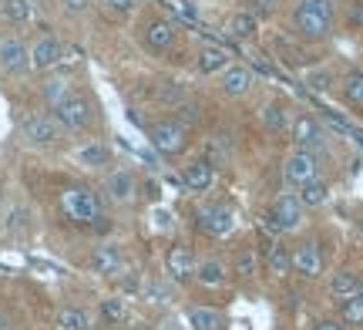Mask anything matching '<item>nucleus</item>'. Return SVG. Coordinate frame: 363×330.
<instances>
[{
    "label": "nucleus",
    "instance_id": "1",
    "mask_svg": "<svg viewBox=\"0 0 363 330\" xmlns=\"http://www.w3.org/2000/svg\"><path fill=\"white\" fill-rule=\"evenodd\" d=\"M293 21H296V31L303 38H330L333 34V0H296Z\"/></svg>",
    "mask_w": 363,
    "mask_h": 330
},
{
    "label": "nucleus",
    "instance_id": "2",
    "mask_svg": "<svg viewBox=\"0 0 363 330\" xmlns=\"http://www.w3.org/2000/svg\"><path fill=\"white\" fill-rule=\"evenodd\" d=\"M61 209L67 212V219L88 226L94 219H101V199L94 196L88 185H67L61 192Z\"/></svg>",
    "mask_w": 363,
    "mask_h": 330
},
{
    "label": "nucleus",
    "instance_id": "3",
    "mask_svg": "<svg viewBox=\"0 0 363 330\" xmlns=\"http://www.w3.org/2000/svg\"><path fill=\"white\" fill-rule=\"evenodd\" d=\"M303 209H306V206H303L299 196H293V192L276 196L269 212H266V229H272V233H293V229L303 226Z\"/></svg>",
    "mask_w": 363,
    "mask_h": 330
},
{
    "label": "nucleus",
    "instance_id": "4",
    "mask_svg": "<svg viewBox=\"0 0 363 330\" xmlns=\"http://www.w3.org/2000/svg\"><path fill=\"white\" fill-rule=\"evenodd\" d=\"M148 138H152V145H155L162 155H179V152H185V145H189V128H185L179 119H158V121H152Z\"/></svg>",
    "mask_w": 363,
    "mask_h": 330
},
{
    "label": "nucleus",
    "instance_id": "5",
    "mask_svg": "<svg viewBox=\"0 0 363 330\" xmlns=\"http://www.w3.org/2000/svg\"><path fill=\"white\" fill-rule=\"evenodd\" d=\"M91 101L84 98V94H67L61 105H54V119H57V125L61 128H67V132H81V128H88L91 125Z\"/></svg>",
    "mask_w": 363,
    "mask_h": 330
},
{
    "label": "nucleus",
    "instance_id": "6",
    "mask_svg": "<svg viewBox=\"0 0 363 330\" xmlns=\"http://www.w3.org/2000/svg\"><path fill=\"white\" fill-rule=\"evenodd\" d=\"M21 135H24L30 145H54V142L61 138V125H57V119L48 115V111H30V115H24V121H21Z\"/></svg>",
    "mask_w": 363,
    "mask_h": 330
},
{
    "label": "nucleus",
    "instance_id": "7",
    "mask_svg": "<svg viewBox=\"0 0 363 330\" xmlns=\"http://www.w3.org/2000/svg\"><path fill=\"white\" fill-rule=\"evenodd\" d=\"M283 175H286V182H293V185H306L313 179H320V155L306 152V148H296L293 155H286Z\"/></svg>",
    "mask_w": 363,
    "mask_h": 330
},
{
    "label": "nucleus",
    "instance_id": "8",
    "mask_svg": "<svg viewBox=\"0 0 363 330\" xmlns=\"http://www.w3.org/2000/svg\"><path fill=\"white\" fill-rule=\"evenodd\" d=\"M199 229L206 233V236H229L235 229V212L229 209V206H222V202H208V206H202L199 209Z\"/></svg>",
    "mask_w": 363,
    "mask_h": 330
},
{
    "label": "nucleus",
    "instance_id": "9",
    "mask_svg": "<svg viewBox=\"0 0 363 330\" xmlns=\"http://www.w3.org/2000/svg\"><path fill=\"white\" fill-rule=\"evenodd\" d=\"M289 135H293L296 148H306V152H320V148L326 145L323 125L313 119V115H299V119H293V125H289Z\"/></svg>",
    "mask_w": 363,
    "mask_h": 330
},
{
    "label": "nucleus",
    "instance_id": "10",
    "mask_svg": "<svg viewBox=\"0 0 363 330\" xmlns=\"http://www.w3.org/2000/svg\"><path fill=\"white\" fill-rule=\"evenodd\" d=\"M0 67H4V75H24L30 67V48L21 38H4L0 40Z\"/></svg>",
    "mask_w": 363,
    "mask_h": 330
},
{
    "label": "nucleus",
    "instance_id": "11",
    "mask_svg": "<svg viewBox=\"0 0 363 330\" xmlns=\"http://www.w3.org/2000/svg\"><path fill=\"white\" fill-rule=\"evenodd\" d=\"M172 40H175V27H172V21H165V17H148V21H145L142 44H145V48H148L152 54L169 51Z\"/></svg>",
    "mask_w": 363,
    "mask_h": 330
},
{
    "label": "nucleus",
    "instance_id": "12",
    "mask_svg": "<svg viewBox=\"0 0 363 330\" xmlns=\"http://www.w3.org/2000/svg\"><path fill=\"white\" fill-rule=\"evenodd\" d=\"M293 270L306 280L320 277V270H323V253L316 246V239H303L296 250H293Z\"/></svg>",
    "mask_w": 363,
    "mask_h": 330
},
{
    "label": "nucleus",
    "instance_id": "13",
    "mask_svg": "<svg viewBox=\"0 0 363 330\" xmlns=\"http://www.w3.org/2000/svg\"><path fill=\"white\" fill-rule=\"evenodd\" d=\"M121 266H125V253H121V246H115V243H101L98 250L91 253V270H94L98 277H115Z\"/></svg>",
    "mask_w": 363,
    "mask_h": 330
},
{
    "label": "nucleus",
    "instance_id": "14",
    "mask_svg": "<svg viewBox=\"0 0 363 330\" xmlns=\"http://www.w3.org/2000/svg\"><path fill=\"white\" fill-rule=\"evenodd\" d=\"M182 182H185V189H192V192H208L212 182H216V165L208 159L189 162L185 172H182Z\"/></svg>",
    "mask_w": 363,
    "mask_h": 330
},
{
    "label": "nucleus",
    "instance_id": "15",
    "mask_svg": "<svg viewBox=\"0 0 363 330\" xmlns=\"http://www.w3.org/2000/svg\"><path fill=\"white\" fill-rule=\"evenodd\" d=\"M65 57V48L57 38H40L34 48H30V67L34 71H51L57 61Z\"/></svg>",
    "mask_w": 363,
    "mask_h": 330
},
{
    "label": "nucleus",
    "instance_id": "16",
    "mask_svg": "<svg viewBox=\"0 0 363 330\" xmlns=\"http://www.w3.org/2000/svg\"><path fill=\"white\" fill-rule=\"evenodd\" d=\"M165 270H169L172 280L185 283L189 277H195V256L189 246H172L169 256H165Z\"/></svg>",
    "mask_w": 363,
    "mask_h": 330
},
{
    "label": "nucleus",
    "instance_id": "17",
    "mask_svg": "<svg viewBox=\"0 0 363 330\" xmlns=\"http://www.w3.org/2000/svg\"><path fill=\"white\" fill-rule=\"evenodd\" d=\"M252 88V71L246 65H229L222 71V94L229 98H242Z\"/></svg>",
    "mask_w": 363,
    "mask_h": 330
},
{
    "label": "nucleus",
    "instance_id": "18",
    "mask_svg": "<svg viewBox=\"0 0 363 330\" xmlns=\"http://www.w3.org/2000/svg\"><path fill=\"white\" fill-rule=\"evenodd\" d=\"M104 192L111 202H131L135 199V175L128 169H115L104 182Z\"/></svg>",
    "mask_w": 363,
    "mask_h": 330
},
{
    "label": "nucleus",
    "instance_id": "19",
    "mask_svg": "<svg viewBox=\"0 0 363 330\" xmlns=\"http://www.w3.org/2000/svg\"><path fill=\"white\" fill-rule=\"evenodd\" d=\"M199 71L202 75H216V71H225L229 67V54H225V48H219V44H206L202 51H199Z\"/></svg>",
    "mask_w": 363,
    "mask_h": 330
},
{
    "label": "nucleus",
    "instance_id": "20",
    "mask_svg": "<svg viewBox=\"0 0 363 330\" xmlns=\"http://www.w3.org/2000/svg\"><path fill=\"white\" fill-rule=\"evenodd\" d=\"M225 31L233 34L235 40H249V38H256V31H259V21L252 17L249 11H235L229 21H225Z\"/></svg>",
    "mask_w": 363,
    "mask_h": 330
},
{
    "label": "nucleus",
    "instance_id": "21",
    "mask_svg": "<svg viewBox=\"0 0 363 330\" xmlns=\"http://www.w3.org/2000/svg\"><path fill=\"white\" fill-rule=\"evenodd\" d=\"M262 125H266V132L272 135H283L293 121H289V108L283 101H269V105L262 108Z\"/></svg>",
    "mask_w": 363,
    "mask_h": 330
},
{
    "label": "nucleus",
    "instance_id": "22",
    "mask_svg": "<svg viewBox=\"0 0 363 330\" xmlns=\"http://www.w3.org/2000/svg\"><path fill=\"white\" fill-rule=\"evenodd\" d=\"M357 290H360V277H357L353 270H337V273L330 277V293H333V297H340V300H350V297H357Z\"/></svg>",
    "mask_w": 363,
    "mask_h": 330
},
{
    "label": "nucleus",
    "instance_id": "23",
    "mask_svg": "<svg viewBox=\"0 0 363 330\" xmlns=\"http://www.w3.org/2000/svg\"><path fill=\"white\" fill-rule=\"evenodd\" d=\"M189 327L192 330H222L225 327V317L212 307H192L189 310Z\"/></svg>",
    "mask_w": 363,
    "mask_h": 330
},
{
    "label": "nucleus",
    "instance_id": "24",
    "mask_svg": "<svg viewBox=\"0 0 363 330\" xmlns=\"http://www.w3.org/2000/svg\"><path fill=\"white\" fill-rule=\"evenodd\" d=\"M195 280H199L202 287H222V283H225V263H219V260L195 263Z\"/></svg>",
    "mask_w": 363,
    "mask_h": 330
},
{
    "label": "nucleus",
    "instance_id": "25",
    "mask_svg": "<svg viewBox=\"0 0 363 330\" xmlns=\"http://www.w3.org/2000/svg\"><path fill=\"white\" fill-rule=\"evenodd\" d=\"M78 162L88 165V169H104L111 162V148L101 145V142H91V145H81L78 148Z\"/></svg>",
    "mask_w": 363,
    "mask_h": 330
},
{
    "label": "nucleus",
    "instance_id": "26",
    "mask_svg": "<svg viewBox=\"0 0 363 330\" xmlns=\"http://www.w3.org/2000/svg\"><path fill=\"white\" fill-rule=\"evenodd\" d=\"M54 324H57V330H88L91 317L88 310H81V307H65V310H57Z\"/></svg>",
    "mask_w": 363,
    "mask_h": 330
},
{
    "label": "nucleus",
    "instance_id": "27",
    "mask_svg": "<svg viewBox=\"0 0 363 330\" xmlns=\"http://www.w3.org/2000/svg\"><path fill=\"white\" fill-rule=\"evenodd\" d=\"M289 270H293V250H289L286 243L269 246V273L272 277H286Z\"/></svg>",
    "mask_w": 363,
    "mask_h": 330
},
{
    "label": "nucleus",
    "instance_id": "28",
    "mask_svg": "<svg viewBox=\"0 0 363 330\" xmlns=\"http://www.w3.org/2000/svg\"><path fill=\"white\" fill-rule=\"evenodd\" d=\"M326 199H330V185L323 182V179H313V182H306V185H299V202L303 206H323Z\"/></svg>",
    "mask_w": 363,
    "mask_h": 330
},
{
    "label": "nucleus",
    "instance_id": "29",
    "mask_svg": "<svg viewBox=\"0 0 363 330\" xmlns=\"http://www.w3.org/2000/svg\"><path fill=\"white\" fill-rule=\"evenodd\" d=\"M340 324H343V327H363V300L360 297L343 300V307H340Z\"/></svg>",
    "mask_w": 363,
    "mask_h": 330
},
{
    "label": "nucleus",
    "instance_id": "30",
    "mask_svg": "<svg viewBox=\"0 0 363 330\" xmlns=\"http://www.w3.org/2000/svg\"><path fill=\"white\" fill-rule=\"evenodd\" d=\"M4 13H7V21H13V24H27L34 17V4L30 0H4Z\"/></svg>",
    "mask_w": 363,
    "mask_h": 330
},
{
    "label": "nucleus",
    "instance_id": "31",
    "mask_svg": "<svg viewBox=\"0 0 363 330\" xmlns=\"http://www.w3.org/2000/svg\"><path fill=\"white\" fill-rule=\"evenodd\" d=\"M40 92H44V98H48V101H51V108H54V105H61L67 94H71V84H67V78H48Z\"/></svg>",
    "mask_w": 363,
    "mask_h": 330
},
{
    "label": "nucleus",
    "instance_id": "32",
    "mask_svg": "<svg viewBox=\"0 0 363 330\" xmlns=\"http://www.w3.org/2000/svg\"><path fill=\"white\" fill-rule=\"evenodd\" d=\"M145 300H148V304H158V307L172 304V283H162V280L145 283Z\"/></svg>",
    "mask_w": 363,
    "mask_h": 330
},
{
    "label": "nucleus",
    "instance_id": "33",
    "mask_svg": "<svg viewBox=\"0 0 363 330\" xmlns=\"http://www.w3.org/2000/svg\"><path fill=\"white\" fill-rule=\"evenodd\" d=\"M343 98L353 105H363V71H350L343 78Z\"/></svg>",
    "mask_w": 363,
    "mask_h": 330
},
{
    "label": "nucleus",
    "instance_id": "34",
    "mask_svg": "<svg viewBox=\"0 0 363 330\" xmlns=\"http://www.w3.org/2000/svg\"><path fill=\"white\" fill-rule=\"evenodd\" d=\"M101 317L108 324H121V320L128 317V307H125L121 297H108V300H101Z\"/></svg>",
    "mask_w": 363,
    "mask_h": 330
},
{
    "label": "nucleus",
    "instance_id": "35",
    "mask_svg": "<svg viewBox=\"0 0 363 330\" xmlns=\"http://www.w3.org/2000/svg\"><path fill=\"white\" fill-rule=\"evenodd\" d=\"M306 88L310 92H330L333 88V75L326 67H313V71H306Z\"/></svg>",
    "mask_w": 363,
    "mask_h": 330
},
{
    "label": "nucleus",
    "instance_id": "36",
    "mask_svg": "<svg viewBox=\"0 0 363 330\" xmlns=\"http://www.w3.org/2000/svg\"><path fill=\"white\" fill-rule=\"evenodd\" d=\"M256 266H259V256H256V253L252 250H242L239 253V256H235V263H233V270L235 273H239V277H252V273H256Z\"/></svg>",
    "mask_w": 363,
    "mask_h": 330
},
{
    "label": "nucleus",
    "instance_id": "37",
    "mask_svg": "<svg viewBox=\"0 0 363 330\" xmlns=\"http://www.w3.org/2000/svg\"><path fill=\"white\" fill-rule=\"evenodd\" d=\"M279 11V0H249V13L256 17V21H266L272 13Z\"/></svg>",
    "mask_w": 363,
    "mask_h": 330
},
{
    "label": "nucleus",
    "instance_id": "38",
    "mask_svg": "<svg viewBox=\"0 0 363 330\" xmlns=\"http://www.w3.org/2000/svg\"><path fill=\"white\" fill-rule=\"evenodd\" d=\"M179 121L185 125V128H189V125H195V121H199V108H195L192 101H189V105H179Z\"/></svg>",
    "mask_w": 363,
    "mask_h": 330
},
{
    "label": "nucleus",
    "instance_id": "39",
    "mask_svg": "<svg viewBox=\"0 0 363 330\" xmlns=\"http://www.w3.org/2000/svg\"><path fill=\"white\" fill-rule=\"evenodd\" d=\"M162 98L165 101H182V88H175V81H162Z\"/></svg>",
    "mask_w": 363,
    "mask_h": 330
},
{
    "label": "nucleus",
    "instance_id": "40",
    "mask_svg": "<svg viewBox=\"0 0 363 330\" xmlns=\"http://www.w3.org/2000/svg\"><path fill=\"white\" fill-rule=\"evenodd\" d=\"M104 4H108V11L128 13V11H135V4H138V0H104Z\"/></svg>",
    "mask_w": 363,
    "mask_h": 330
},
{
    "label": "nucleus",
    "instance_id": "41",
    "mask_svg": "<svg viewBox=\"0 0 363 330\" xmlns=\"http://www.w3.org/2000/svg\"><path fill=\"white\" fill-rule=\"evenodd\" d=\"M91 7V0H65V11L67 13H84Z\"/></svg>",
    "mask_w": 363,
    "mask_h": 330
},
{
    "label": "nucleus",
    "instance_id": "42",
    "mask_svg": "<svg viewBox=\"0 0 363 330\" xmlns=\"http://www.w3.org/2000/svg\"><path fill=\"white\" fill-rule=\"evenodd\" d=\"M313 330H347V327H343L340 320H316V324H313Z\"/></svg>",
    "mask_w": 363,
    "mask_h": 330
},
{
    "label": "nucleus",
    "instance_id": "43",
    "mask_svg": "<svg viewBox=\"0 0 363 330\" xmlns=\"http://www.w3.org/2000/svg\"><path fill=\"white\" fill-rule=\"evenodd\" d=\"M155 219H158V226H162V229H169V226H172V216H169L165 209H158V212H155Z\"/></svg>",
    "mask_w": 363,
    "mask_h": 330
},
{
    "label": "nucleus",
    "instance_id": "44",
    "mask_svg": "<svg viewBox=\"0 0 363 330\" xmlns=\"http://www.w3.org/2000/svg\"><path fill=\"white\" fill-rule=\"evenodd\" d=\"M0 330H7V317L4 314H0Z\"/></svg>",
    "mask_w": 363,
    "mask_h": 330
},
{
    "label": "nucleus",
    "instance_id": "45",
    "mask_svg": "<svg viewBox=\"0 0 363 330\" xmlns=\"http://www.w3.org/2000/svg\"><path fill=\"white\" fill-rule=\"evenodd\" d=\"M357 297H360V300H363V280H360V290H357Z\"/></svg>",
    "mask_w": 363,
    "mask_h": 330
},
{
    "label": "nucleus",
    "instance_id": "46",
    "mask_svg": "<svg viewBox=\"0 0 363 330\" xmlns=\"http://www.w3.org/2000/svg\"><path fill=\"white\" fill-rule=\"evenodd\" d=\"M0 13H4V0H0Z\"/></svg>",
    "mask_w": 363,
    "mask_h": 330
}]
</instances>
